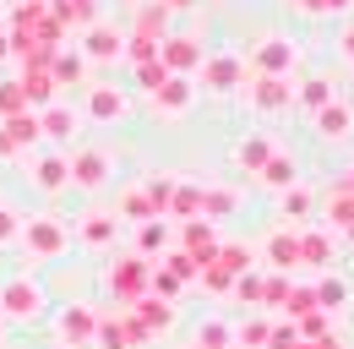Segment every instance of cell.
I'll list each match as a JSON object with an SVG mask.
<instances>
[{"label":"cell","mask_w":354,"mask_h":349,"mask_svg":"<svg viewBox=\"0 0 354 349\" xmlns=\"http://www.w3.org/2000/svg\"><path fill=\"white\" fill-rule=\"evenodd\" d=\"M295 339H306V344L327 339V311H306V316H300V333H295Z\"/></svg>","instance_id":"7"},{"label":"cell","mask_w":354,"mask_h":349,"mask_svg":"<svg viewBox=\"0 0 354 349\" xmlns=\"http://www.w3.org/2000/svg\"><path fill=\"white\" fill-rule=\"evenodd\" d=\"M289 311H295V316H306V311H316V289H289Z\"/></svg>","instance_id":"12"},{"label":"cell","mask_w":354,"mask_h":349,"mask_svg":"<svg viewBox=\"0 0 354 349\" xmlns=\"http://www.w3.org/2000/svg\"><path fill=\"white\" fill-rule=\"evenodd\" d=\"M213 82H218V87L234 82V60H213Z\"/></svg>","instance_id":"14"},{"label":"cell","mask_w":354,"mask_h":349,"mask_svg":"<svg viewBox=\"0 0 354 349\" xmlns=\"http://www.w3.org/2000/svg\"><path fill=\"white\" fill-rule=\"evenodd\" d=\"M33 301H39L33 289H11V311H33Z\"/></svg>","instance_id":"17"},{"label":"cell","mask_w":354,"mask_h":349,"mask_svg":"<svg viewBox=\"0 0 354 349\" xmlns=\"http://www.w3.org/2000/svg\"><path fill=\"white\" fill-rule=\"evenodd\" d=\"M300 104H306L310 115H316L322 104H333V82H322V77H310V82L300 87Z\"/></svg>","instance_id":"5"},{"label":"cell","mask_w":354,"mask_h":349,"mask_svg":"<svg viewBox=\"0 0 354 349\" xmlns=\"http://www.w3.org/2000/svg\"><path fill=\"white\" fill-rule=\"evenodd\" d=\"M267 301L283 305V301H289V284H283V278H272V284H267Z\"/></svg>","instance_id":"19"},{"label":"cell","mask_w":354,"mask_h":349,"mask_svg":"<svg viewBox=\"0 0 354 349\" xmlns=\"http://www.w3.org/2000/svg\"><path fill=\"white\" fill-rule=\"evenodd\" d=\"M115 109H120L115 93H98V98H93V115H115Z\"/></svg>","instance_id":"15"},{"label":"cell","mask_w":354,"mask_h":349,"mask_svg":"<svg viewBox=\"0 0 354 349\" xmlns=\"http://www.w3.org/2000/svg\"><path fill=\"white\" fill-rule=\"evenodd\" d=\"M289 60H295V49H289V44H283V39H267V49H262V66H267V71H283Z\"/></svg>","instance_id":"6"},{"label":"cell","mask_w":354,"mask_h":349,"mask_svg":"<svg viewBox=\"0 0 354 349\" xmlns=\"http://www.w3.org/2000/svg\"><path fill=\"white\" fill-rule=\"evenodd\" d=\"M240 159H245L251 170H262L267 159H272V147H267V142H245V147H240Z\"/></svg>","instance_id":"13"},{"label":"cell","mask_w":354,"mask_h":349,"mask_svg":"<svg viewBox=\"0 0 354 349\" xmlns=\"http://www.w3.org/2000/svg\"><path fill=\"white\" fill-rule=\"evenodd\" d=\"M267 344H272V349H295V344H300V339H295L289 328H278V333H267Z\"/></svg>","instance_id":"18"},{"label":"cell","mask_w":354,"mask_h":349,"mask_svg":"<svg viewBox=\"0 0 354 349\" xmlns=\"http://www.w3.org/2000/svg\"><path fill=\"white\" fill-rule=\"evenodd\" d=\"M295 240H300V257H306V262H327V257H333L327 235H295Z\"/></svg>","instance_id":"9"},{"label":"cell","mask_w":354,"mask_h":349,"mask_svg":"<svg viewBox=\"0 0 354 349\" xmlns=\"http://www.w3.org/2000/svg\"><path fill=\"white\" fill-rule=\"evenodd\" d=\"M283 213H289V218H306L310 213V191H306V186H283Z\"/></svg>","instance_id":"8"},{"label":"cell","mask_w":354,"mask_h":349,"mask_svg":"<svg viewBox=\"0 0 354 349\" xmlns=\"http://www.w3.org/2000/svg\"><path fill=\"white\" fill-rule=\"evenodd\" d=\"M77 174H82V180H88V186H93V180L104 174V159H82V164H77Z\"/></svg>","instance_id":"16"},{"label":"cell","mask_w":354,"mask_h":349,"mask_svg":"<svg viewBox=\"0 0 354 349\" xmlns=\"http://www.w3.org/2000/svg\"><path fill=\"white\" fill-rule=\"evenodd\" d=\"M327 218H333L338 229H349V224H354V191H349V186H338V191L327 197Z\"/></svg>","instance_id":"3"},{"label":"cell","mask_w":354,"mask_h":349,"mask_svg":"<svg viewBox=\"0 0 354 349\" xmlns=\"http://www.w3.org/2000/svg\"><path fill=\"white\" fill-rule=\"evenodd\" d=\"M338 49H344V60H354V28L344 33V44H338Z\"/></svg>","instance_id":"20"},{"label":"cell","mask_w":354,"mask_h":349,"mask_svg":"<svg viewBox=\"0 0 354 349\" xmlns=\"http://www.w3.org/2000/svg\"><path fill=\"white\" fill-rule=\"evenodd\" d=\"M344 186H349V191H354V164H349V180H344Z\"/></svg>","instance_id":"21"},{"label":"cell","mask_w":354,"mask_h":349,"mask_svg":"<svg viewBox=\"0 0 354 349\" xmlns=\"http://www.w3.org/2000/svg\"><path fill=\"white\" fill-rule=\"evenodd\" d=\"M316 131H322L327 142H344V136L354 131V109H349V104H338V98L322 104V109H316Z\"/></svg>","instance_id":"1"},{"label":"cell","mask_w":354,"mask_h":349,"mask_svg":"<svg viewBox=\"0 0 354 349\" xmlns=\"http://www.w3.org/2000/svg\"><path fill=\"white\" fill-rule=\"evenodd\" d=\"M257 104H262V109H283V104H289V82H283V77H267V82L257 87Z\"/></svg>","instance_id":"4"},{"label":"cell","mask_w":354,"mask_h":349,"mask_svg":"<svg viewBox=\"0 0 354 349\" xmlns=\"http://www.w3.org/2000/svg\"><path fill=\"white\" fill-rule=\"evenodd\" d=\"M272 262H278V267H295V262H300V240H295V235H278V240H272Z\"/></svg>","instance_id":"10"},{"label":"cell","mask_w":354,"mask_h":349,"mask_svg":"<svg viewBox=\"0 0 354 349\" xmlns=\"http://www.w3.org/2000/svg\"><path fill=\"white\" fill-rule=\"evenodd\" d=\"M262 174L272 180V186H295V164H289L283 153H278V159H267V164H262Z\"/></svg>","instance_id":"11"},{"label":"cell","mask_w":354,"mask_h":349,"mask_svg":"<svg viewBox=\"0 0 354 349\" xmlns=\"http://www.w3.org/2000/svg\"><path fill=\"white\" fill-rule=\"evenodd\" d=\"M344 235H349V246H354V224H349V229H344Z\"/></svg>","instance_id":"22"},{"label":"cell","mask_w":354,"mask_h":349,"mask_svg":"<svg viewBox=\"0 0 354 349\" xmlns=\"http://www.w3.org/2000/svg\"><path fill=\"white\" fill-rule=\"evenodd\" d=\"M349 305V284L344 278H322L316 284V311H344Z\"/></svg>","instance_id":"2"}]
</instances>
